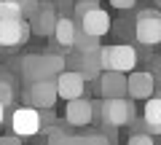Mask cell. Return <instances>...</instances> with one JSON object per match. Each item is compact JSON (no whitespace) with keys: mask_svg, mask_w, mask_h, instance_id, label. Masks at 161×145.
Returning <instances> with one entry per match:
<instances>
[{"mask_svg":"<svg viewBox=\"0 0 161 145\" xmlns=\"http://www.w3.org/2000/svg\"><path fill=\"white\" fill-rule=\"evenodd\" d=\"M62 70H64V54H57V51L30 54V57L22 59V75H24L27 83L54 78L57 73H62Z\"/></svg>","mask_w":161,"mask_h":145,"instance_id":"cell-1","label":"cell"},{"mask_svg":"<svg viewBox=\"0 0 161 145\" xmlns=\"http://www.w3.org/2000/svg\"><path fill=\"white\" fill-rule=\"evenodd\" d=\"M97 110H99V118H102V124L108 129L126 126L134 118V105L126 97H105V102L97 105Z\"/></svg>","mask_w":161,"mask_h":145,"instance_id":"cell-2","label":"cell"},{"mask_svg":"<svg viewBox=\"0 0 161 145\" xmlns=\"http://www.w3.org/2000/svg\"><path fill=\"white\" fill-rule=\"evenodd\" d=\"M102 54V70H118V73H129L137 64V51L126 43H115V46H99Z\"/></svg>","mask_w":161,"mask_h":145,"instance_id":"cell-3","label":"cell"},{"mask_svg":"<svg viewBox=\"0 0 161 145\" xmlns=\"http://www.w3.org/2000/svg\"><path fill=\"white\" fill-rule=\"evenodd\" d=\"M43 129V118L40 110L32 105H22L11 113V132L16 137H35V134Z\"/></svg>","mask_w":161,"mask_h":145,"instance_id":"cell-4","label":"cell"},{"mask_svg":"<svg viewBox=\"0 0 161 145\" xmlns=\"http://www.w3.org/2000/svg\"><path fill=\"white\" fill-rule=\"evenodd\" d=\"M57 83L54 78H46V81H32L27 83V92H24V105H32L38 110H48L57 102Z\"/></svg>","mask_w":161,"mask_h":145,"instance_id":"cell-5","label":"cell"},{"mask_svg":"<svg viewBox=\"0 0 161 145\" xmlns=\"http://www.w3.org/2000/svg\"><path fill=\"white\" fill-rule=\"evenodd\" d=\"M134 35L142 46H156L161 43V16L153 8H145V11L137 14V27H134Z\"/></svg>","mask_w":161,"mask_h":145,"instance_id":"cell-6","label":"cell"},{"mask_svg":"<svg viewBox=\"0 0 161 145\" xmlns=\"http://www.w3.org/2000/svg\"><path fill=\"white\" fill-rule=\"evenodd\" d=\"M30 38V24L27 19H14V22H0V46L8 51H16L24 46Z\"/></svg>","mask_w":161,"mask_h":145,"instance_id":"cell-7","label":"cell"},{"mask_svg":"<svg viewBox=\"0 0 161 145\" xmlns=\"http://www.w3.org/2000/svg\"><path fill=\"white\" fill-rule=\"evenodd\" d=\"M156 92V78L148 70H129L126 73V94L132 99H148Z\"/></svg>","mask_w":161,"mask_h":145,"instance_id":"cell-8","label":"cell"},{"mask_svg":"<svg viewBox=\"0 0 161 145\" xmlns=\"http://www.w3.org/2000/svg\"><path fill=\"white\" fill-rule=\"evenodd\" d=\"M54 83H57V97L62 99H75V97H83V89H86V81L80 73L75 70H62L54 75Z\"/></svg>","mask_w":161,"mask_h":145,"instance_id":"cell-9","label":"cell"},{"mask_svg":"<svg viewBox=\"0 0 161 145\" xmlns=\"http://www.w3.org/2000/svg\"><path fill=\"white\" fill-rule=\"evenodd\" d=\"M78 27L83 30V32H89V35L102 38V35L110 32V16H108V11H102L99 6H94V8H89V11H83L78 16Z\"/></svg>","mask_w":161,"mask_h":145,"instance_id":"cell-10","label":"cell"},{"mask_svg":"<svg viewBox=\"0 0 161 145\" xmlns=\"http://www.w3.org/2000/svg\"><path fill=\"white\" fill-rule=\"evenodd\" d=\"M27 24H30V32H35V35H51L54 32V24H57L54 3H43V0H40L38 11L27 19Z\"/></svg>","mask_w":161,"mask_h":145,"instance_id":"cell-11","label":"cell"},{"mask_svg":"<svg viewBox=\"0 0 161 145\" xmlns=\"http://www.w3.org/2000/svg\"><path fill=\"white\" fill-rule=\"evenodd\" d=\"M73 35H75V22L70 16H57V24L51 32V51L64 54L67 48H73Z\"/></svg>","mask_w":161,"mask_h":145,"instance_id":"cell-12","label":"cell"},{"mask_svg":"<svg viewBox=\"0 0 161 145\" xmlns=\"http://www.w3.org/2000/svg\"><path fill=\"white\" fill-rule=\"evenodd\" d=\"M94 116V105L83 97L67 99V108H64V121L73 124V126H86Z\"/></svg>","mask_w":161,"mask_h":145,"instance_id":"cell-13","label":"cell"},{"mask_svg":"<svg viewBox=\"0 0 161 145\" xmlns=\"http://www.w3.org/2000/svg\"><path fill=\"white\" fill-rule=\"evenodd\" d=\"M97 78H99V92H102V97H126V73L102 70Z\"/></svg>","mask_w":161,"mask_h":145,"instance_id":"cell-14","label":"cell"},{"mask_svg":"<svg viewBox=\"0 0 161 145\" xmlns=\"http://www.w3.org/2000/svg\"><path fill=\"white\" fill-rule=\"evenodd\" d=\"M137 132L145 134H158L161 132V99L150 94L145 102V113H142V124L137 126Z\"/></svg>","mask_w":161,"mask_h":145,"instance_id":"cell-15","label":"cell"},{"mask_svg":"<svg viewBox=\"0 0 161 145\" xmlns=\"http://www.w3.org/2000/svg\"><path fill=\"white\" fill-rule=\"evenodd\" d=\"M80 54H83V64H80L83 81H97V75L102 73V54H99V48H94V51H80Z\"/></svg>","mask_w":161,"mask_h":145,"instance_id":"cell-16","label":"cell"},{"mask_svg":"<svg viewBox=\"0 0 161 145\" xmlns=\"http://www.w3.org/2000/svg\"><path fill=\"white\" fill-rule=\"evenodd\" d=\"M73 48H78V51H94V48H99V38H97V35H89V32H83V30H80L78 24H75Z\"/></svg>","mask_w":161,"mask_h":145,"instance_id":"cell-17","label":"cell"},{"mask_svg":"<svg viewBox=\"0 0 161 145\" xmlns=\"http://www.w3.org/2000/svg\"><path fill=\"white\" fill-rule=\"evenodd\" d=\"M48 145H83V134H70L64 129L48 132Z\"/></svg>","mask_w":161,"mask_h":145,"instance_id":"cell-18","label":"cell"},{"mask_svg":"<svg viewBox=\"0 0 161 145\" xmlns=\"http://www.w3.org/2000/svg\"><path fill=\"white\" fill-rule=\"evenodd\" d=\"M14 19H24L16 0H0V22H14Z\"/></svg>","mask_w":161,"mask_h":145,"instance_id":"cell-19","label":"cell"},{"mask_svg":"<svg viewBox=\"0 0 161 145\" xmlns=\"http://www.w3.org/2000/svg\"><path fill=\"white\" fill-rule=\"evenodd\" d=\"M14 97H16V94H14V83L0 78V105H6V108H8V105L14 102Z\"/></svg>","mask_w":161,"mask_h":145,"instance_id":"cell-20","label":"cell"},{"mask_svg":"<svg viewBox=\"0 0 161 145\" xmlns=\"http://www.w3.org/2000/svg\"><path fill=\"white\" fill-rule=\"evenodd\" d=\"M16 6H19V11H22V16H24V19H30L35 11H38L40 0H16Z\"/></svg>","mask_w":161,"mask_h":145,"instance_id":"cell-21","label":"cell"},{"mask_svg":"<svg viewBox=\"0 0 161 145\" xmlns=\"http://www.w3.org/2000/svg\"><path fill=\"white\" fill-rule=\"evenodd\" d=\"M83 145H110V137L102 132H94V134H83Z\"/></svg>","mask_w":161,"mask_h":145,"instance_id":"cell-22","label":"cell"},{"mask_svg":"<svg viewBox=\"0 0 161 145\" xmlns=\"http://www.w3.org/2000/svg\"><path fill=\"white\" fill-rule=\"evenodd\" d=\"M129 145H153V134H145V132H134L129 137Z\"/></svg>","mask_w":161,"mask_h":145,"instance_id":"cell-23","label":"cell"},{"mask_svg":"<svg viewBox=\"0 0 161 145\" xmlns=\"http://www.w3.org/2000/svg\"><path fill=\"white\" fill-rule=\"evenodd\" d=\"M97 6V0H78V3H75V14H83V11H89V8H94Z\"/></svg>","mask_w":161,"mask_h":145,"instance_id":"cell-24","label":"cell"},{"mask_svg":"<svg viewBox=\"0 0 161 145\" xmlns=\"http://www.w3.org/2000/svg\"><path fill=\"white\" fill-rule=\"evenodd\" d=\"M0 145H22V137H16V134H3L0 137Z\"/></svg>","mask_w":161,"mask_h":145,"instance_id":"cell-25","label":"cell"},{"mask_svg":"<svg viewBox=\"0 0 161 145\" xmlns=\"http://www.w3.org/2000/svg\"><path fill=\"white\" fill-rule=\"evenodd\" d=\"M110 3H113L115 8H132L134 3H137V0H110Z\"/></svg>","mask_w":161,"mask_h":145,"instance_id":"cell-26","label":"cell"},{"mask_svg":"<svg viewBox=\"0 0 161 145\" xmlns=\"http://www.w3.org/2000/svg\"><path fill=\"white\" fill-rule=\"evenodd\" d=\"M6 121V105H0V124Z\"/></svg>","mask_w":161,"mask_h":145,"instance_id":"cell-27","label":"cell"}]
</instances>
